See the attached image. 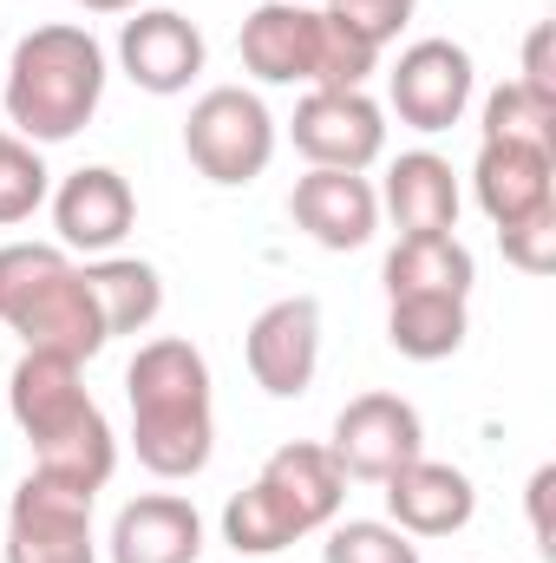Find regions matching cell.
Wrapping results in <instances>:
<instances>
[{"instance_id":"9c48e42d","label":"cell","mask_w":556,"mask_h":563,"mask_svg":"<svg viewBox=\"0 0 556 563\" xmlns=\"http://www.w3.org/2000/svg\"><path fill=\"white\" fill-rule=\"evenodd\" d=\"M327 452H334V465L354 485H387L400 465H413L425 452V420H419L413 400H400V394H354L334 413Z\"/></svg>"},{"instance_id":"6da1fadb","label":"cell","mask_w":556,"mask_h":563,"mask_svg":"<svg viewBox=\"0 0 556 563\" xmlns=\"http://www.w3.org/2000/svg\"><path fill=\"white\" fill-rule=\"evenodd\" d=\"M125 400H132V452L151 478L184 485L210 472L216 459V380L197 341L157 334L144 341L125 367Z\"/></svg>"},{"instance_id":"30bf717a","label":"cell","mask_w":556,"mask_h":563,"mask_svg":"<svg viewBox=\"0 0 556 563\" xmlns=\"http://www.w3.org/2000/svg\"><path fill=\"white\" fill-rule=\"evenodd\" d=\"M294 151L314 170H374L387 151V106L367 92H301L294 119H288Z\"/></svg>"},{"instance_id":"83f0119b","label":"cell","mask_w":556,"mask_h":563,"mask_svg":"<svg viewBox=\"0 0 556 563\" xmlns=\"http://www.w3.org/2000/svg\"><path fill=\"white\" fill-rule=\"evenodd\" d=\"M498 243H504V263H511V269H524V276H551V263H556V210H537V217L498 230Z\"/></svg>"},{"instance_id":"e0dca14e","label":"cell","mask_w":556,"mask_h":563,"mask_svg":"<svg viewBox=\"0 0 556 563\" xmlns=\"http://www.w3.org/2000/svg\"><path fill=\"white\" fill-rule=\"evenodd\" d=\"M105 558L112 563H197L203 558V511L184 492H144L132 505H119V518L105 531Z\"/></svg>"},{"instance_id":"9a60e30c","label":"cell","mask_w":556,"mask_h":563,"mask_svg":"<svg viewBox=\"0 0 556 563\" xmlns=\"http://www.w3.org/2000/svg\"><path fill=\"white\" fill-rule=\"evenodd\" d=\"M471 203L485 210L491 230H511L537 210H556V151L544 144H504L478 139L471 157Z\"/></svg>"},{"instance_id":"1f68e13d","label":"cell","mask_w":556,"mask_h":563,"mask_svg":"<svg viewBox=\"0 0 556 563\" xmlns=\"http://www.w3.org/2000/svg\"><path fill=\"white\" fill-rule=\"evenodd\" d=\"M294 7H321V0H294Z\"/></svg>"},{"instance_id":"2e32d148","label":"cell","mask_w":556,"mask_h":563,"mask_svg":"<svg viewBox=\"0 0 556 563\" xmlns=\"http://www.w3.org/2000/svg\"><path fill=\"white\" fill-rule=\"evenodd\" d=\"M380 498H387V525H400L407 538H452L478 518L471 472H458L445 459H425V452L380 485Z\"/></svg>"},{"instance_id":"7402d4cb","label":"cell","mask_w":556,"mask_h":563,"mask_svg":"<svg viewBox=\"0 0 556 563\" xmlns=\"http://www.w3.org/2000/svg\"><path fill=\"white\" fill-rule=\"evenodd\" d=\"M471 334V301L458 295H407V301H387V341L393 354L407 361H452Z\"/></svg>"},{"instance_id":"3957f363","label":"cell","mask_w":556,"mask_h":563,"mask_svg":"<svg viewBox=\"0 0 556 563\" xmlns=\"http://www.w3.org/2000/svg\"><path fill=\"white\" fill-rule=\"evenodd\" d=\"M105 79H112V59L92 40V26L46 20V26L20 33L13 59H7V86H0L13 139L26 144L79 139L105 106Z\"/></svg>"},{"instance_id":"f546056e","label":"cell","mask_w":556,"mask_h":563,"mask_svg":"<svg viewBox=\"0 0 556 563\" xmlns=\"http://www.w3.org/2000/svg\"><path fill=\"white\" fill-rule=\"evenodd\" d=\"M551 492H556V465H537L531 472V531H537L544 558H551Z\"/></svg>"},{"instance_id":"7a4b0ae2","label":"cell","mask_w":556,"mask_h":563,"mask_svg":"<svg viewBox=\"0 0 556 563\" xmlns=\"http://www.w3.org/2000/svg\"><path fill=\"white\" fill-rule=\"evenodd\" d=\"M7 413L33 445V472L73 485V492H105L119 472V432L105 407L86 394V367L66 354L26 347L20 367L7 374Z\"/></svg>"},{"instance_id":"d4e9b609","label":"cell","mask_w":556,"mask_h":563,"mask_svg":"<svg viewBox=\"0 0 556 563\" xmlns=\"http://www.w3.org/2000/svg\"><path fill=\"white\" fill-rule=\"evenodd\" d=\"M321 563H419V538H407L387 518H347V525L334 518Z\"/></svg>"},{"instance_id":"f1b7e54d","label":"cell","mask_w":556,"mask_h":563,"mask_svg":"<svg viewBox=\"0 0 556 563\" xmlns=\"http://www.w3.org/2000/svg\"><path fill=\"white\" fill-rule=\"evenodd\" d=\"M518 86H531L537 99H556V73H551V20H537L531 26V40H524V79Z\"/></svg>"},{"instance_id":"52a82bcc","label":"cell","mask_w":556,"mask_h":563,"mask_svg":"<svg viewBox=\"0 0 556 563\" xmlns=\"http://www.w3.org/2000/svg\"><path fill=\"white\" fill-rule=\"evenodd\" d=\"M7 563H99L92 492L26 472L7 498Z\"/></svg>"},{"instance_id":"44dd1931","label":"cell","mask_w":556,"mask_h":563,"mask_svg":"<svg viewBox=\"0 0 556 563\" xmlns=\"http://www.w3.org/2000/svg\"><path fill=\"white\" fill-rule=\"evenodd\" d=\"M79 269H86V288H92L99 321H105L112 341L119 334H144L164 314V276H157V263H144V256H92Z\"/></svg>"},{"instance_id":"ac0fdd59","label":"cell","mask_w":556,"mask_h":563,"mask_svg":"<svg viewBox=\"0 0 556 563\" xmlns=\"http://www.w3.org/2000/svg\"><path fill=\"white\" fill-rule=\"evenodd\" d=\"M314 46H321V7H294V0H263L243 33V73L263 86H314Z\"/></svg>"},{"instance_id":"ba28073f","label":"cell","mask_w":556,"mask_h":563,"mask_svg":"<svg viewBox=\"0 0 556 563\" xmlns=\"http://www.w3.org/2000/svg\"><path fill=\"white\" fill-rule=\"evenodd\" d=\"M471 99H478V66H471V53H465L458 40H413V46L393 59V73H387V106H393V119L413 125V132H425V139L465 125Z\"/></svg>"},{"instance_id":"484cf974","label":"cell","mask_w":556,"mask_h":563,"mask_svg":"<svg viewBox=\"0 0 556 563\" xmlns=\"http://www.w3.org/2000/svg\"><path fill=\"white\" fill-rule=\"evenodd\" d=\"M380 73V53L347 33L341 20L321 13V46H314V92H367V79Z\"/></svg>"},{"instance_id":"ffe728a7","label":"cell","mask_w":556,"mask_h":563,"mask_svg":"<svg viewBox=\"0 0 556 563\" xmlns=\"http://www.w3.org/2000/svg\"><path fill=\"white\" fill-rule=\"evenodd\" d=\"M387 301H407V295H458L471 301V282H478V263L458 236H400L387 250Z\"/></svg>"},{"instance_id":"603a6c76","label":"cell","mask_w":556,"mask_h":563,"mask_svg":"<svg viewBox=\"0 0 556 563\" xmlns=\"http://www.w3.org/2000/svg\"><path fill=\"white\" fill-rule=\"evenodd\" d=\"M478 139H504V144H544L556 151V99H537L531 86L504 79L485 112H478Z\"/></svg>"},{"instance_id":"5bb4252c","label":"cell","mask_w":556,"mask_h":563,"mask_svg":"<svg viewBox=\"0 0 556 563\" xmlns=\"http://www.w3.org/2000/svg\"><path fill=\"white\" fill-rule=\"evenodd\" d=\"M288 217H294V230L314 250L347 256V250L374 243V230H380V190H374L367 170H314L308 164L294 177V190H288Z\"/></svg>"},{"instance_id":"4316f807","label":"cell","mask_w":556,"mask_h":563,"mask_svg":"<svg viewBox=\"0 0 556 563\" xmlns=\"http://www.w3.org/2000/svg\"><path fill=\"white\" fill-rule=\"evenodd\" d=\"M321 13H327V20H341L347 33H360L374 53H387V46L413 26L419 0H321Z\"/></svg>"},{"instance_id":"5b68a950","label":"cell","mask_w":556,"mask_h":563,"mask_svg":"<svg viewBox=\"0 0 556 563\" xmlns=\"http://www.w3.org/2000/svg\"><path fill=\"white\" fill-rule=\"evenodd\" d=\"M0 321L26 347L66 354L79 367L112 347L99 301L86 288V269L59 243H0Z\"/></svg>"},{"instance_id":"4dcf8cb0","label":"cell","mask_w":556,"mask_h":563,"mask_svg":"<svg viewBox=\"0 0 556 563\" xmlns=\"http://www.w3.org/2000/svg\"><path fill=\"white\" fill-rule=\"evenodd\" d=\"M86 13H138L144 0H79Z\"/></svg>"},{"instance_id":"4fadbf2b","label":"cell","mask_w":556,"mask_h":563,"mask_svg":"<svg viewBox=\"0 0 556 563\" xmlns=\"http://www.w3.org/2000/svg\"><path fill=\"white\" fill-rule=\"evenodd\" d=\"M203 59H210V40L190 13L177 7H138L125 26H119V73L151 92V99H177L203 79Z\"/></svg>"},{"instance_id":"d6986e66","label":"cell","mask_w":556,"mask_h":563,"mask_svg":"<svg viewBox=\"0 0 556 563\" xmlns=\"http://www.w3.org/2000/svg\"><path fill=\"white\" fill-rule=\"evenodd\" d=\"M374 190H380V217H393L400 236H452L458 230L465 190H458L452 157H438V151H400L387 164V184H374Z\"/></svg>"},{"instance_id":"277c9868","label":"cell","mask_w":556,"mask_h":563,"mask_svg":"<svg viewBox=\"0 0 556 563\" xmlns=\"http://www.w3.org/2000/svg\"><path fill=\"white\" fill-rule=\"evenodd\" d=\"M347 505V472L334 465L327 445L314 439H288L263 459V472L223 505V544L236 558H276L288 544L327 531Z\"/></svg>"},{"instance_id":"7c38bea8","label":"cell","mask_w":556,"mask_h":563,"mask_svg":"<svg viewBox=\"0 0 556 563\" xmlns=\"http://www.w3.org/2000/svg\"><path fill=\"white\" fill-rule=\"evenodd\" d=\"M46 210H53L59 250L92 263V256H119V243L132 236V223H138V190H132L112 164H79L73 177L53 184Z\"/></svg>"},{"instance_id":"8fae6325","label":"cell","mask_w":556,"mask_h":563,"mask_svg":"<svg viewBox=\"0 0 556 563\" xmlns=\"http://www.w3.org/2000/svg\"><path fill=\"white\" fill-rule=\"evenodd\" d=\"M243 361H249V380L269 400H301L321 374V301L314 295L269 301L243 334Z\"/></svg>"},{"instance_id":"8992f818","label":"cell","mask_w":556,"mask_h":563,"mask_svg":"<svg viewBox=\"0 0 556 563\" xmlns=\"http://www.w3.org/2000/svg\"><path fill=\"white\" fill-rule=\"evenodd\" d=\"M276 112L249 86H210L184 119V157L216 190H243L276 164Z\"/></svg>"},{"instance_id":"cb8c5ba5","label":"cell","mask_w":556,"mask_h":563,"mask_svg":"<svg viewBox=\"0 0 556 563\" xmlns=\"http://www.w3.org/2000/svg\"><path fill=\"white\" fill-rule=\"evenodd\" d=\"M53 197V170H46V157H40V144L13 139V132H0V230H13V223H26L40 203Z\"/></svg>"}]
</instances>
